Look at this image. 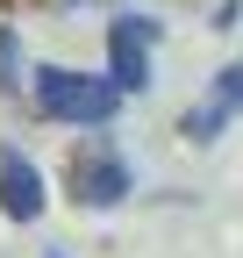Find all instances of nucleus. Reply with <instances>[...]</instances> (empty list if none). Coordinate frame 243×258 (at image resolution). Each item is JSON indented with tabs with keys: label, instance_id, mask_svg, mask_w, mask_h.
Masks as SVG:
<instances>
[{
	"label": "nucleus",
	"instance_id": "f257e3e1",
	"mask_svg": "<svg viewBox=\"0 0 243 258\" xmlns=\"http://www.w3.org/2000/svg\"><path fill=\"white\" fill-rule=\"evenodd\" d=\"M36 108H43L50 122H79V129H100V122H114V108H122V86H114V79H100V72L43 64V72H36Z\"/></svg>",
	"mask_w": 243,
	"mask_h": 258
},
{
	"label": "nucleus",
	"instance_id": "f03ea898",
	"mask_svg": "<svg viewBox=\"0 0 243 258\" xmlns=\"http://www.w3.org/2000/svg\"><path fill=\"white\" fill-rule=\"evenodd\" d=\"M65 194H72L79 208L129 201V165H122V151H114V144H79L72 165H65Z\"/></svg>",
	"mask_w": 243,
	"mask_h": 258
},
{
	"label": "nucleus",
	"instance_id": "7ed1b4c3",
	"mask_svg": "<svg viewBox=\"0 0 243 258\" xmlns=\"http://www.w3.org/2000/svg\"><path fill=\"white\" fill-rule=\"evenodd\" d=\"M165 29L150 22V15H114L107 22V79L122 93H143L150 86V50H158Z\"/></svg>",
	"mask_w": 243,
	"mask_h": 258
},
{
	"label": "nucleus",
	"instance_id": "20e7f679",
	"mask_svg": "<svg viewBox=\"0 0 243 258\" xmlns=\"http://www.w3.org/2000/svg\"><path fill=\"white\" fill-rule=\"evenodd\" d=\"M236 115H243V64H229V72L207 79V101H200V108H186V122H179V129H186L193 144H215Z\"/></svg>",
	"mask_w": 243,
	"mask_h": 258
},
{
	"label": "nucleus",
	"instance_id": "39448f33",
	"mask_svg": "<svg viewBox=\"0 0 243 258\" xmlns=\"http://www.w3.org/2000/svg\"><path fill=\"white\" fill-rule=\"evenodd\" d=\"M0 215L8 222H36L43 215V172L22 151H0Z\"/></svg>",
	"mask_w": 243,
	"mask_h": 258
},
{
	"label": "nucleus",
	"instance_id": "423d86ee",
	"mask_svg": "<svg viewBox=\"0 0 243 258\" xmlns=\"http://www.w3.org/2000/svg\"><path fill=\"white\" fill-rule=\"evenodd\" d=\"M15 86H22V36L0 22V93H15Z\"/></svg>",
	"mask_w": 243,
	"mask_h": 258
}]
</instances>
